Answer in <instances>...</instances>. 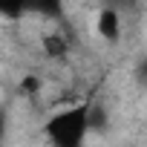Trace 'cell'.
Instances as JSON below:
<instances>
[{"label": "cell", "mask_w": 147, "mask_h": 147, "mask_svg": "<svg viewBox=\"0 0 147 147\" xmlns=\"http://www.w3.org/2000/svg\"><path fill=\"white\" fill-rule=\"evenodd\" d=\"M90 133V101L78 107H66L46 121V138L55 147H78Z\"/></svg>", "instance_id": "6da1fadb"}, {"label": "cell", "mask_w": 147, "mask_h": 147, "mask_svg": "<svg viewBox=\"0 0 147 147\" xmlns=\"http://www.w3.org/2000/svg\"><path fill=\"white\" fill-rule=\"evenodd\" d=\"M95 32L107 40V43H115L118 38H121V9H115V6H104L101 12H98V18H95Z\"/></svg>", "instance_id": "7a4b0ae2"}, {"label": "cell", "mask_w": 147, "mask_h": 147, "mask_svg": "<svg viewBox=\"0 0 147 147\" xmlns=\"http://www.w3.org/2000/svg\"><path fill=\"white\" fill-rule=\"evenodd\" d=\"M43 52H46L49 58H61V55L69 52V43H66V38H63L61 32H49V35L43 38Z\"/></svg>", "instance_id": "3957f363"}, {"label": "cell", "mask_w": 147, "mask_h": 147, "mask_svg": "<svg viewBox=\"0 0 147 147\" xmlns=\"http://www.w3.org/2000/svg\"><path fill=\"white\" fill-rule=\"evenodd\" d=\"M26 12H38V15H49L58 18L61 15V0H23Z\"/></svg>", "instance_id": "277c9868"}, {"label": "cell", "mask_w": 147, "mask_h": 147, "mask_svg": "<svg viewBox=\"0 0 147 147\" xmlns=\"http://www.w3.org/2000/svg\"><path fill=\"white\" fill-rule=\"evenodd\" d=\"M107 124H110V115H107L104 104H98V101H90V130L101 133V130H107Z\"/></svg>", "instance_id": "5b68a950"}, {"label": "cell", "mask_w": 147, "mask_h": 147, "mask_svg": "<svg viewBox=\"0 0 147 147\" xmlns=\"http://www.w3.org/2000/svg\"><path fill=\"white\" fill-rule=\"evenodd\" d=\"M136 78H138V84H147V58L138 61V66H136Z\"/></svg>", "instance_id": "8992f818"}]
</instances>
